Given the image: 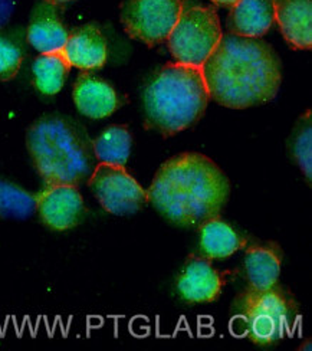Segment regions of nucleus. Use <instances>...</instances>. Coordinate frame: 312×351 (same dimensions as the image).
<instances>
[{
	"instance_id": "obj_1",
	"label": "nucleus",
	"mask_w": 312,
	"mask_h": 351,
	"mask_svg": "<svg viewBox=\"0 0 312 351\" xmlns=\"http://www.w3.org/2000/svg\"><path fill=\"white\" fill-rule=\"evenodd\" d=\"M200 68L209 98L233 110L272 101L282 82L279 56L261 38L223 35Z\"/></svg>"
},
{
	"instance_id": "obj_2",
	"label": "nucleus",
	"mask_w": 312,
	"mask_h": 351,
	"mask_svg": "<svg viewBox=\"0 0 312 351\" xmlns=\"http://www.w3.org/2000/svg\"><path fill=\"white\" fill-rule=\"evenodd\" d=\"M148 203L178 228H200L219 217L230 196V183L212 158L182 153L163 163L150 189Z\"/></svg>"
},
{
	"instance_id": "obj_3",
	"label": "nucleus",
	"mask_w": 312,
	"mask_h": 351,
	"mask_svg": "<svg viewBox=\"0 0 312 351\" xmlns=\"http://www.w3.org/2000/svg\"><path fill=\"white\" fill-rule=\"evenodd\" d=\"M26 147L45 184L78 187L88 182L97 166L86 130L62 114H47L29 127Z\"/></svg>"
},
{
	"instance_id": "obj_4",
	"label": "nucleus",
	"mask_w": 312,
	"mask_h": 351,
	"mask_svg": "<svg viewBox=\"0 0 312 351\" xmlns=\"http://www.w3.org/2000/svg\"><path fill=\"white\" fill-rule=\"evenodd\" d=\"M209 99L200 66L169 62L144 90L145 127L163 137L176 136L199 123Z\"/></svg>"
},
{
	"instance_id": "obj_5",
	"label": "nucleus",
	"mask_w": 312,
	"mask_h": 351,
	"mask_svg": "<svg viewBox=\"0 0 312 351\" xmlns=\"http://www.w3.org/2000/svg\"><path fill=\"white\" fill-rule=\"evenodd\" d=\"M232 313L252 343L271 347L295 328L298 304L278 282L267 289L246 288L235 298Z\"/></svg>"
},
{
	"instance_id": "obj_6",
	"label": "nucleus",
	"mask_w": 312,
	"mask_h": 351,
	"mask_svg": "<svg viewBox=\"0 0 312 351\" xmlns=\"http://www.w3.org/2000/svg\"><path fill=\"white\" fill-rule=\"evenodd\" d=\"M223 36L219 14L211 6L183 8L166 40L174 62L202 66Z\"/></svg>"
},
{
	"instance_id": "obj_7",
	"label": "nucleus",
	"mask_w": 312,
	"mask_h": 351,
	"mask_svg": "<svg viewBox=\"0 0 312 351\" xmlns=\"http://www.w3.org/2000/svg\"><path fill=\"white\" fill-rule=\"evenodd\" d=\"M186 0H125L121 23L125 34L147 47L166 42L184 8Z\"/></svg>"
},
{
	"instance_id": "obj_8",
	"label": "nucleus",
	"mask_w": 312,
	"mask_h": 351,
	"mask_svg": "<svg viewBox=\"0 0 312 351\" xmlns=\"http://www.w3.org/2000/svg\"><path fill=\"white\" fill-rule=\"evenodd\" d=\"M88 186L108 213L128 216L148 204L147 190L132 178L124 166L98 163L88 179Z\"/></svg>"
},
{
	"instance_id": "obj_9",
	"label": "nucleus",
	"mask_w": 312,
	"mask_h": 351,
	"mask_svg": "<svg viewBox=\"0 0 312 351\" xmlns=\"http://www.w3.org/2000/svg\"><path fill=\"white\" fill-rule=\"evenodd\" d=\"M36 210L43 225L64 232L82 223L86 208L77 186L45 184L36 195Z\"/></svg>"
},
{
	"instance_id": "obj_10",
	"label": "nucleus",
	"mask_w": 312,
	"mask_h": 351,
	"mask_svg": "<svg viewBox=\"0 0 312 351\" xmlns=\"http://www.w3.org/2000/svg\"><path fill=\"white\" fill-rule=\"evenodd\" d=\"M221 288L220 272L204 256H190L177 281L178 295L189 304L213 302L220 297Z\"/></svg>"
},
{
	"instance_id": "obj_11",
	"label": "nucleus",
	"mask_w": 312,
	"mask_h": 351,
	"mask_svg": "<svg viewBox=\"0 0 312 351\" xmlns=\"http://www.w3.org/2000/svg\"><path fill=\"white\" fill-rule=\"evenodd\" d=\"M62 53L71 68L99 69L107 62V39L97 25H84L68 35Z\"/></svg>"
},
{
	"instance_id": "obj_12",
	"label": "nucleus",
	"mask_w": 312,
	"mask_h": 351,
	"mask_svg": "<svg viewBox=\"0 0 312 351\" xmlns=\"http://www.w3.org/2000/svg\"><path fill=\"white\" fill-rule=\"evenodd\" d=\"M72 98L78 111L88 119H106L123 106V99L114 88L95 75L84 71L73 84Z\"/></svg>"
},
{
	"instance_id": "obj_13",
	"label": "nucleus",
	"mask_w": 312,
	"mask_h": 351,
	"mask_svg": "<svg viewBox=\"0 0 312 351\" xmlns=\"http://www.w3.org/2000/svg\"><path fill=\"white\" fill-rule=\"evenodd\" d=\"M275 22L292 49L312 47V0H272Z\"/></svg>"
},
{
	"instance_id": "obj_14",
	"label": "nucleus",
	"mask_w": 312,
	"mask_h": 351,
	"mask_svg": "<svg viewBox=\"0 0 312 351\" xmlns=\"http://www.w3.org/2000/svg\"><path fill=\"white\" fill-rule=\"evenodd\" d=\"M284 251L276 242L249 245L245 251L243 267L248 288L267 289L278 284Z\"/></svg>"
},
{
	"instance_id": "obj_15",
	"label": "nucleus",
	"mask_w": 312,
	"mask_h": 351,
	"mask_svg": "<svg viewBox=\"0 0 312 351\" xmlns=\"http://www.w3.org/2000/svg\"><path fill=\"white\" fill-rule=\"evenodd\" d=\"M26 35L27 42L39 53H51L62 51L69 32L59 16L56 6L43 2L35 8Z\"/></svg>"
},
{
	"instance_id": "obj_16",
	"label": "nucleus",
	"mask_w": 312,
	"mask_h": 351,
	"mask_svg": "<svg viewBox=\"0 0 312 351\" xmlns=\"http://www.w3.org/2000/svg\"><path fill=\"white\" fill-rule=\"evenodd\" d=\"M275 23L272 0H239L228 16V31L243 38H262Z\"/></svg>"
},
{
	"instance_id": "obj_17",
	"label": "nucleus",
	"mask_w": 312,
	"mask_h": 351,
	"mask_svg": "<svg viewBox=\"0 0 312 351\" xmlns=\"http://www.w3.org/2000/svg\"><path fill=\"white\" fill-rule=\"evenodd\" d=\"M246 245L230 225L215 217L200 226V251L207 259H226Z\"/></svg>"
},
{
	"instance_id": "obj_18",
	"label": "nucleus",
	"mask_w": 312,
	"mask_h": 351,
	"mask_svg": "<svg viewBox=\"0 0 312 351\" xmlns=\"http://www.w3.org/2000/svg\"><path fill=\"white\" fill-rule=\"evenodd\" d=\"M71 65L62 51L40 53L32 65L34 84L36 90L45 95H55L64 88L69 75Z\"/></svg>"
},
{
	"instance_id": "obj_19",
	"label": "nucleus",
	"mask_w": 312,
	"mask_h": 351,
	"mask_svg": "<svg viewBox=\"0 0 312 351\" xmlns=\"http://www.w3.org/2000/svg\"><path fill=\"white\" fill-rule=\"evenodd\" d=\"M131 144L130 130L121 124L110 125L93 141L98 162L111 166H125L131 154Z\"/></svg>"
},
{
	"instance_id": "obj_20",
	"label": "nucleus",
	"mask_w": 312,
	"mask_h": 351,
	"mask_svg": "<svg viewBox=\"0 0 312 351\" xmlns=\"http://www.w3.org/2000/svg\"><path fill=\"white\" fill-rule=\"evenodd\" d=\"M36 212V195L0 179V221H25Z\"/></svg>"
},
{
	"instance_id": "obj_21",
	"label": "nucleus",
	"mask_w": 312,
	"mask_h": 351,
	"mask_svg": "<svg viewBox=\"0 0 312 351\" xmlns=\"http://www.w3.org/2000/svg\"><path fill=\"white\" fill-rule=\"evenodd\" d=\"M288 149L292 160L300 166L301 171L307 178L308 184L312 180V125H311V111L304 112L296 120L292 134L288 141Z\"/></svg>"
},
{
	"instance_id": "obj_22",
	"label": "nucleus",
	"mask_w": 312,
	"mask_h": 351,
	"mask_svg": "<svg viewBox=\"0 0 312 351\" xmlns=\"http://www.w3.org/2000/svg\"><path fill=\"white\" fill-rule=\"evenodd\" d=\"M23 61V51L10 36L0 35V82H8L18 75Z\"/></svg>"
},
{
	"instance_id": "obj_23",
	"label": "nucleus",
	"mask_w": 312,
	"mask_h": 351,
	"mask_svg": "<svg viewBox=\"0 0 312 351\" xmlns=\"http://www.w3.org/2000/svg\"><path fill=\"white\" fill-rule=\"evenodd\" d=\"M14 10V0H0V27H3Z\"/></svg>"
},
{
	"instance_id": "obj_24",
	"label": "nucleus",
	"mask_w": 312,
	"mask_h": 351,
	"mask_svg": "<svg viewBox=\"0 0 312 351\" xmlns=\"http://www.w3.org/2000/svg\"><path fill=\"white\" fill-rule=\"evenodd\" d=\"M212 2H213L215 5H217V6H220V8H228V9H230V8H233L237 2H239V0H212Z\"/></svg>"
},
{
	"instance_id": "obj_25",
	"label": "nucleus",
	"mask_w": 312,
	"mask_h": 351,
	"mask_svg": "<svg viewBox=\"0 0 312 351\" xmlns=\"http://www.w3.org/2000/svg\"><path fill=\"white\" fill-rule=\"evenodd\" d=\"M45 2H48L53 6H59V5H64V3H69V2H73V0H45Z\"/></svg>"
}]
</instances>
